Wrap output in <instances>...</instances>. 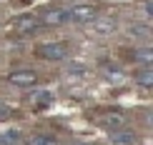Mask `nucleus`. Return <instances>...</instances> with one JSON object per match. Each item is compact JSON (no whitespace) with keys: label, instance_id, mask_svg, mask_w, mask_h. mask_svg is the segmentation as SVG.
<instances>
[{"label":"nucleus","instance_id":"nucleus-1","mask_svg":"<svg viewBox=\"0 0 153 145\" xmlns=\"http://www.w3.org/2000/svg\"><path fill=\"white\" fill-rule=\"evenodd\" d=\"M68 20L73 23H95L98 20V8L95 5H75L68 10Z\"/></svg>","mask_w":153,"mask_h":145},{"label":"nucleus","instance_id":"nucleus-2","mask_svg":"<svg viewBox=\"0 0 153 145\" xmlns=\"http://www.w3.org/2000/svg\"><path fill=\"white\" fill-rule=\"evenodd\" d=\"M38 55L45 60H63L68 55V48H65V43H45V45L38 48Z\"/></svg>","mask_w":153,"mask_h":145},{"label":"nucleus","instance_id":"nucleus-3","mask_svg":"<svg viewBox=\"0 0 153 145\" xmlns=\"http://www.w3.org/2000/svg\"><path fill=\"white\" fill-rule=\"evenodd\" d=\"M10 25H13V30H18V33H33V30H38L40 20H38L35 15H18Z\"/></svg>","mask_w":153,"mask_h":145},{"label":"nucleus","instance_id":"nucleus-4","mask_svg":"<svg viewBox=\"0 0 153 145\" xmlns=\"http://www.w3.org/2000/svg\"><path fill=\"white\" fill-rule=\"evenodd\" d=\"M8 80H10L13 85H18V88H30V85H35L38 75L33 70H15V73L8 75Z\"/></svg>","mask_w":153,"mask_h":145},{"label":"nucleus","instance_id":"nucleus-5","mask_svg":"<svg viewBox=\"0 0 153 145\" xmlns=\"http://www.w3.org/2000/svg\"><path fill=\"white\" fill-rule=\"evenodd\" d=\"M40 20L45 25H63V23H68V10L65 8H48Z\"/></svg>","mask_w":153,"mask_h":145},{"label":"nucleus","instance_id":"nucleus-6","mask_svg":"<svg viewBox=\"0 0 153 145\" xmlns=\"http://www.w3.org/2000/svg\"><path fill=\"white\" fill-rule=\"evenodd\" d=\"M100 123L105 125L108 130H118L123 128V123H126V115L123 113H116V110H111V113H103V115H100Z\"/></svg>","mask_w":153,"mask_h":145},{"label":"nucleus","instance_id":"nucleus-7","mask_svg":"<svg viewBox=\"0 0 153 145\" xmlns=\"http://www.w3.org/2000/svg\"><path fill=\"white\" fill-rule=\"evenodd\" d=\"M25 145H55V138L45 135V133H35V135L25 138Z\"/></svg>","mask_w":153,"mask_h":145},{"label":"nucleus","instance_id":"nucleus-8","mask_svg":"<svg viewBox=\"0 0 153 145\" xmlns=\"http://www.w3.org/2000/svg\"><path fill=\"white\" fill-rule=\"evenodd\" d=\"M18 140H20V130L18 128H10L5 133H0V145H15Z\"/></svg>","mask_w":153,"mask_h":145},{"label":"nucleus","instance_id":"nucleus-9","mask_svg":"<svg viewBox=\"0 0 153 145\" xmlns=\"http://www.w3.org/2000/svg\"><path fill=\"white\" fill-rule=\"evenodd\" d=\"M136 83L141 85V88H151V85H153V73H151L148 65H146L141 73H136Z\"/></svg>","mask_w":153,"mask_h":145},{"label":"nucleus","instance_id":"nucleus-10","mask_svg":"<svg viewBox=\"0 0 153 145\" xmlns=\"http://www.w3.org/2000/svg\"><path fill=\"white\" fill-rule=\"evenodd\" d=\"M113 143L116 145H131V143H136V135L133 133H113Z\"/></svg>","mask_w":153,"mask_h":145},{"label":"nucleus","instance_id":"nucleus-11","mask_svg":"<svg viewBox=\"0 0 153 145\" xmlns=\"http://www.w3.org/2000/svg\"><path fill=\"white\" fill-rule=\"evenodd\" d=\"M8 118H13V108H8L5 103H0V123L8 120Z\"/></svg>","mask_w":153,"mask_h":145},{"label":"nucleus","instance_id":"nucleus-12","mask_svg":"<svg viewBox=\"0 0 153 145\" xmlns=\"http://www.w3.org/2000/svg\"><path fill=\"white\" fill-rule=\"evenodd\" d=\"M136 60H143V63H151V50H136Z\"/></svg>","mask_w":153,"mask_h":145},{"label":"nucleus","instance_id":"nucleus-13","mask_svg":"<svg viewBox=\"0 0 153 145\" xmlns=\"http://www.w3.org/2000/svg\"><path fill=\"white\" fill-rule=\"evenodd\" d=\"M111 28H113V20H100L98 23V33H108Z\"/></svg>","mask_w":153,"mask_h":145},{"label":"nucleus","instance_id":"nucleus-14","mask_svg":"<svg viewBox=\"0 0 153 145\" xmlns=\"http://www.w3.org/2000/svg\"><path fill=\"white\" fill-rule=\"evenodd\" d=\"M30 100H33V103H40V105H45V103H48V95H45V93H35V95L30 98Z\"/></svg>","mask_w":153,"mask_h":145},{"label":"nucleus","instance_id":"nucleus-15","mask_svg":"<svg viewBox=\"0 0 153 145\" xmlns=\"http://www.w3.org/2000/svg\"><path fill=\"white\" fill-rule=\"evenodd\" d=\"M68 145H83V143H68Z\"/></svg>","mask_w":153,"mask_h":145}]
</instances>
